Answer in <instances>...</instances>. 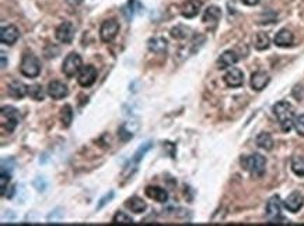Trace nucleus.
Listing matches in <instances>:
<instances>
[{"label": "nucleus", "mask_w": 304, "mask_h": 226, "mask_svg": "<svg viewBox=\"0 0 304 226\" xmlns=\"http://www.w3.org/2000/svg\"><path fill=\"white\" fill-rule=\"evenodd\" d=\"M239 62V55L234 50H226L223 52L222 55L217 59V67L223 70V69H229L231 66H234Z\"/></svg>", "instance_id": "obj_16"}, {"label": "nucleus", "mask_w": 304, "mask_h": 226, "mask_svg": "<svg viewBox=\"0 0 304 226\" xmlns=\"http://www.w3.org/2000/svg\"><path fill=\"white\" fill-rule=\"evenodd\" d=\"M119 33V23L116 21L115 18H109V20H105L102 24H101V28H100V38L104 43H109L112 40L115 39V37Z\"/></svg>", "instance_id": "obj_6"}, {"label": "nucleus", "mask_w": 304, "mask_h": 226, "mask_svg": "<svg viewBox=\"0 0 304 226\" xmlns=\"http://www.w3.org/2000/svg\"><path fill=\"white\" fill-rule=\"evenodd\" d=\"M266 215L271 218V224H279L278 219H285L282 218V201H280L279 195H273L268 200Z\"/></svg>", "instance_id": "obj_9"}, {"label": "nucleus", "mask_w": 304, "mask_h": 226, "mask_svg": "<svg viewBox=\"0 0 304 226\" xmlns=\"http://www.w3.org/2000/svg\"><path fill=\"white\" fill-rule=\"evenodd\" d=\"M67 4H70V6H79V4H82L83 0H65Z\"/></svg>", "instance_id": "obj_38"}, {"label": "nucleus", "mask_w": 304, "mask_h": 226, "mask_svg": "<svg viewBox=\"0 0 304 226\" xmlns=\"http://www.w3.org/2000/svg\"><path fill=\"white\" fill-rule=\"evenodd\" d=\"M20 73L28 78L38 77L41 73V63H40L38 57L30 52L24 53L23 59H21V63H20Z\"/></svg>", "instance_id": "obj_4"}, {"label": "nucleus", "mask_w": 304, "mask_h": 226, "mask_svg": "<svg viewBox=\"0 0 304 226\" xmlns=\"http://www.w3.org/2000/svg\"><path fill=\"white\" fill-rule=\"evenodd\" d=\"M202 8V1L201 0H188L182 4L181 14L185 18H194L199 14Z\"/></svg>", "instance_id": "obj_15"}, {"label": "nucleus", "mask_w": 304, "mask_h": 226, "mask_svg": "<svg viewBox=\"0 0 304 226\" xmlns=\"http://www.w3.org/2000/svg\"><path fill=\"white\" fill-rule=\"evenodd\" d=\"M47 94L55 101H60L69 95V88L62 81H51L47 88Z\"/></svg>", "instance_id": "obj_10"}, {"label": "nucleus", "mask_w": 304, "mask_h": 226, "mask_svg": "<svg viewBox=\"0 0 304 226\" xmlns=\"http://www.w3.org/2000/svg\"><path fill=\"white\" fill-rule=\"evenodd\" d=\"M112 224H114V225H132L133 221H132L129 215H126L125 212H121V211H119V212H116L115 215H114Z\"/></svg>", "instance_id": "obj_31"}, {"label": "nucleus", "mask_w": 304, "mask_h": 226, "mask_svg": "<svg viewBox=\"0 0 304 226\" xmlns=\"http://www.w3.org/2000/svg\"><path fill=\"white\" fill-rule=\"evenodd\" d=\"M125 207L129 211H132L133 214H142V212L146 211L148 204H146V201H143L142 198L135 195V197H131V198H128L125 201Z\"/></svg>", "instance_id": "obj_21"}, {"label": "nucleus", "mask_w": 304, "mask_h": 226, "mask_svg": "<svg viewBox=\"0 0 304 226\" xmlns=\"http://www.w3.org/2000/svg\"><path fill=\"white\" fill-rule=\"evenodd\" d=\"M140 10H142V4H140L138 0H129V1L126 3V6L123 7V14L126 16L128 20H131L132 17L135 16L136 13H139Z\"/></svg>", "instance_id": "obj_27"}, {"label": "nucleus", "mask_w": 304, "mask_h": 226, "mask_svg": "<svg viewBox=\"0 0 304 226\" xmlns=\"http://www.w3.org/2000/svg\"><path fill=\"white\" fill-rule=\"evenodd\" d=\"M256 146L265 150V151H271L273 148V138H272L269 133H261L256 137Z\"/></svg>", "instance_id": "obj_26"}, {"label": "nucleus", "mask_w": 304, "mask_h": 226, "mask_svg": "<svg viewBox=\"0 0 304 226\" xmlns=\"http://www.w3.org/2000/svg\"><path fill=\"white\" fill-rule=\"evenodd\" d=\"M152 147H153V143H152V141H146L145 144H142V146L138 148V151L135 152V155H133V158H132V161H131V163L133 165V166H135V168H136V166H138V163L143 159L145 153L152 150Z\"/></svg>", "instance_id": "obj_25"}, {"label": "nucleus", "mask_w": 304, "mask_h": 226, "mask_svg": "<svg viewBox=\"0 0 304 226\" xmlns=\"http://www.w3.org/2000/svg\"><path fill=\"white\" fill-rule=\"evenodd\" d=\"M8 95L11 98H16V99H21V98H24L27 94H28V87L25 85L24 82H21V81H11L10 84H8Z\"/></svg>", "instance_id": "obj_18"}, {"label": "nucleus", "mask_w": 304, "mask_h": 226, "mask_svg": "<svg viewBox=\"0 0 304 226\" xmlns=\"http://www.w3.org/2000/svg\"><path fill=\"white\" fill-rule=\"evenodd\" d=\"M223 80H224L227 87H230V88H239V87L243 85V82H244V74H243V72H241L240 69L233 67V69H230L227 73L224 74Z\"/></svg>", "instance_id": "obj_12"}, {"label": "nucleus", "mask_w": 304, "mask_h": 226, "mask_svg": "<svg viewBox=\"0 0 304 226\" xmlns=\"http://www.w3.org/2000/svg\"><path fill=\"white\" fill-rule=\"evenodd\" d=\"M254 46L256 50H266L271 46V38L265 33H258L254 37Z\"/></svg>", "instance_id": "obj_24"}, {"label": "nucleus", "mask_w": 304, "mask_h": 226, "mask_svg": "<svg viewBox=\"0 0 304 226\" xmlns=\"http://www.w3.org/2000/svg\"><path fill=\"white\" fill-rule=\"evenodd\" d=\"M74 34H76L74 25L70 21H63L62 24L58 25L55 31V37L62 43H72V40L74 39Z\"/></svg>", "instance_id": "obj_8"}, {"label": "nucleus", "mask_w": 304, "mask_h": 226, "mask_svg": "<svg viewBox=\"0 0 304 226\" xmlns=\"http://www.w3.org/2000/svg\"><path fill=\"white\" fill-rule=\"evenodd\" d=\"M273 113L276 119L279 120V124L285 133H288L293 127L295 123V111L293 106L289 104L288 101H280L273 106Z\"/></svg>", "instance_id": "obj_1"}, {"label": "nucleus", "mask_w": 304, "mask_h": 226, "mask_svg": "<svg viewBox=\"0 0 304 226\" xmlns=\"http://www.w3.org/2000/svg\"><path fill=\"white\" fill-rule=\"evenodd\" d=\"M59 119L62 121V126L63 127H70L72 121H73V109L70 105H63L60 108V112H59Z\"/></svg>", "instance_id": "obj_23"}, {"label": "nucleus", "mask_w": 304, "mask_h": 226, "mask_svg": "<svg viewBox=\"0 0 304 226\" xmlns=\"http://www.w3.org/2000/svg\"><path fill=\"white\" fill-rule=\"evenodd\" d=\"M222 17V10L217 6H209L206 8L203 16H202V21L205 24H217V21Z\"/></svg>", "instance_id": "obj_20"}, {"label": "nucleus", "mask_w": 304, "mask_h": 226, "mask_svg": "<svg viewBox=\"0 0 304 226\" xmlns=\"http://www.w3.org/2000/svg\"><path fill=\"white\" fill-rule=\"evenodd\" d=\"M0 120H1V127L7 133H13L16 127L21 121L20 112L14 106H3L0 111Z\"/></svg>", "instance_id": "obj_3"}, {"label": "nucleus", "mask_w": 304, "mask_h": 226, "mask_svg": "<svg viewBox=\"0 0 304 226\" xmlns=\"http://www.w3.org/2000/svg\"><path fill=\"white\" fill-rule=\"evenodd\" d=\"M293 40H295V37H293V33L289 31L286 28L280 30L279 33L275 35V45L279 46V48H289L293 45Z\"/></svg>", "instance_id": "obj_17"}, {"label": "nucleus", "mask_w": 304, "mask_h": 226, "mask_svg": "<svg viewBox=\"0 0 304 226\" xmlns=\"http://www.w3.org/2000/svg\"><path fill=\"white\" fill-rule=\"evenodd\" d=\"M34 186L37 187L38 191H45V188H47V182H45V179L42 178V176H38V178L34 180Z\"/></svg>", "instance_id": "obj_35"}, {"label": "nucleus", "mask_w": 304, "mask_h": 226, "mask_svg": "<svg viewBox=\"0 0 304 226\" xmlns=\"http://www.w3.org/2000/svg\"><path fill=\"white\" fill-rule=\"evenodd\" d=\"M20 38V31L16 25H6L0 30V42L3 45H14Z\"/></svg>", "instance_id": "obj_11"}, {"label": "nucleus", "mask_w": 304, "mask_h": 226, "mask_svg": "<svg viewBox=\"0 0 304 226\" xmlns=\"http://www.w3.org/2000/svg\"><path fill=\"white\" fill-rule=\"evenodd\" d=\"M293 127H295V130H296L299 136H303L304 137V114H300V116L295 117Z\"/></svg>", "instance_id": "obj_33"}, {"label": "nucleus", "mask_w": 304, "mask_h": 226, "mask_svg": "<svg viewBox=\"0 0 304 226\" xmlns=\"http://www.w3.org/2000/svg\"><path fill=\"white\" fill-rule=\"evenodd\" d=\"M28 95L33 98L34 101H44L45 92L40 84H34L31 87H28Z\"/></svg>", "instance_id": "obj_29"}, {"label": "nucleus", "mask_w": 304, "mask_h": 226, "mask_svg": "<svg viewBox=\"0 0 304 226\" xmlns=\"http://www.w3.org/2000/svg\"><path fill=\"white\" fill-rule=\"evenodd\" d=\"M6 67V56H4V53H1V69H4Z\"/></svg>", "instance_id": "obj_39"}, {"label": "nucleus", "mask_w": 304, "mask_h": 226, "mask_svg": "<svg viewBox=\"0 0 304 226\" xmlns=\"http://www.w3.org/2000/svg\"><path fill=\"white\" fill-rule=\"evenodd\" d=\"M246 6H256L259 3V0H241Z\"/></svg>", "instance_id": "obj_37"}, {"label": "nucleus", "mask_w": 304, "mask_h": 226, "mask_svg": "<svg viewBox=\"0 0 304 226\" xmlns=\"http://www.w3.org/2000/svg\"><path fill=\"white\" fill-rule=\"evenodd\" d=\"M145 193H146L149 198H152V200H154L157 202H167V200H168V193L163 187L148 186Z\"/></svg>", "instance_id": "obj_19"}, {"label": "nucleus", "mask_w": 304, "mask_h": 226, "mask_svg": "<svg viewBox=\"0 0 304 226\" xmlns=\"http://www.w3.org/2000/svg\"><path fill=\"white\" fill-rule=\"evenodd\" d=\"M292 170L297 176H304V156L296 155L292 159Z\"/></svg>", "instance_id": "obj_28"}, {"label": "nucleus", "mask_w": 304, "mask_h": 226, "mask_svg": "<svg viewBox=\"0 0 304 226\" xmlns=\"http://www.w3.org/2000/svg\"><path fill=\"white\" fill-rule=\"evenodd\" d=\"M10 179H11V172L1 169V178H0V193H1L3 197H4V194H6L7 185L10 183Z\"/></svg>", "instance_id": "obj_32"}, {"label": "nucleus", "mask_w": 304, "mask_h": 226, "mask_svg": "<svg viewBox=\"0 0 304 226\" xmlns=\"http://www.w3.org/2000/svg\"><path fill=\"white\" fill-rule=\"evenodd\" d=\"M83 67V60L79 53L72 52L65 57L63 60V65H62V72L65 74L67 78H73L76 77L79 72L82 70Z\"/></svg>", "instance_id": "obj_5"}, {"label": "nucleus", "mask_w": 304, "mask_h": 226, "mask_svg": "<svg viewBox=\"0 0 304 226\" xmlns=\"http://www.w3.org/2000/svg\"><path fill=\"white\" fill-rule=\"evenodd\" d=\"M271 81V77L268 75V73L265 72H255L251 75V80H250V84H251V88L254 91H262Z\"/></svg>", "instance_id": "obj_14"}, {"label": "nucleus", "mask_w": 304, "mask_h": 226, "mask_svg": "<svg viewBox=\"0 0 304 226\" xmlns=\"http://www.w3.org/2000/svg\"><path fill=\"white\" fill-rule=\"evenodd\" d=\"M97 80V69L94 66H83L82 70L77 74V82L83 88H89Z\"/></svg>", "instance_id": "obj_7"}, {"label": "nucleus", "mask_w": 304, "mask_h": 226, "mask_svg": "<svg viewBox=\"0 0 304 226\" xmlns=\"http://www.w3.org/2000/svg\"><path fill=\"white\" fill-rule=\"evenodd\" d=\"M170 34L175 39H185L189 37V28L184 27V25H177V27L171 28Z\"/></svg>", "instance_id": "obj_30"}, {"label": "nucleus", "mask_w": 304, "mask_h": 226, "mask_svg": "<svg viewBox=\"0 0 304 226\" xmlns=\"http://www.w3.org/2000/svg\"><path fill=\"white\" fill-rule=\"evenodd\" d=\"M112 197H114V191H109L108 194H105V195H104V197L101 198V201L99 202V205H97V210L102 208V207H104V205H105L108 201H111V198H112Z\"/></svg>", "instance_id": "obj_36"}, {"label": "nucleus", "mask_w": 304, "mask_h": 226, "mask_svg": "<svg viewBox=\"0 0 304 226\" xmlns=\"http://www.w3.org/2000/svg\"><path fill=\"white\" fill-rule=\"evenodd\" d=\"M241 165L254 178H261L265 173L266 159L261 153H253V155H248V156H243L241 158Z\"/></svg>", "instance_id": "obj_2"}, {"label": "nucleus", "mask_w": 304, "mask_h": 226, "mask_svg": "<svg viewBox=\"0 0 304 226\" xmlns=\"http://www.w3.org/2000/svg\"><path fill=\"white\" fill-rule=\"evenodd\" d=\"M167 46H168V42L163 37H154V38L149 39L148 42L149 50L153 53H163V52H165Z\"/></svg>", "instance_id": "obj_22"}, {"label": "nucleus", "mask_w": 304, "mask_h": 226, "mask_svg": "<svg viewBox=\"0 0 304 226\" xmlns=\"http://www.w3.org/2000/svg\"><path fill=\"white\" fill-rule=\"evenodd\" d=\"M119 137L122 138L123 141H128V140H131L132 137H133V130H126V126L123 124L122 127L119 129Z\"/></svg>", "instance_id": "obj_34"}, {"label": "nucleus", "mask_w": 304, "mask_h": 226, "mask_svg": "<svg viewBox=\"0 0 304 226\" xmlns=\"http://www.w3.org/2000/svg\"><path fill=\"white\" fill-rule=\"evenodd\" d=\"M283 205L288 211L296 214V212L302 210V207L304 205V197L299 191H293L292 194H289L288 198L283 202Z\"/></svg>", "instance_id": "obj_13"}]
</instances>
